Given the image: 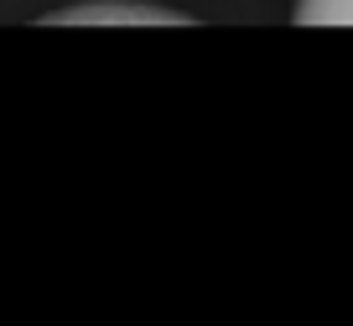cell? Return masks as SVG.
Here are the masks:
<instances>
[{
	"label": "cell",
	"instance_id": "cell-2",
	"mask_svg": "<svg viewBox=\"0 0 353 326\" xmlns=\"http://www.w3.org/2000/svg\"><path fill=\"white\" fill-rule=\"evenodd\" d=\"M291 21L296 26H353V0H296Z\"/></svg>",
	"mask_w": 353,
	"mask_h": 326
},
{
	"label": "cell",
	"instance_id": "cell-1",
	"mask_svg": "<svg viewBox=\"0 0 353 326\" xmlns=\"http://www.w3.org/2000/svg\"><path fill=\"white\" fill-rule=\"evenodd\" d=\"M42 26H192V16L145 0H73L63 11H47Z\"/></svg>",
	"mask_w": 353,
	"mask_h": 326
}]
</instances>
